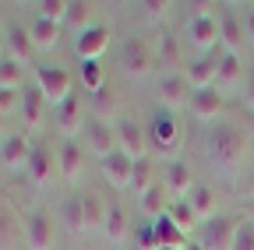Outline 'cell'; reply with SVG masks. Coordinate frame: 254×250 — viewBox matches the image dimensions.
Masks as SVG:
<instances>
[{"label":"cell","instance_id":"6da1fadb","mask_svg":"<svg viewBox=\"0 0 254 250\" xmlns=\"http://www.w3.org/2000/svg\"><path fill=\"white\" fill-rule=\"evenodd\" d=\"M244 155H247V141H244V131L233 127V123L219 120L208 127L205 134V162L212 166V173L219 180H237L240 176V166H244Z\"/></svg>","mask_w":254,"mask_h":250},{"label":"cell","instance_id":"7a4b0ae2","mask_svg":"<svg viewBox=\"0 0 254 250\" xmlns=\"http://www.w3.org/2000/svg\"><path fill=\"white\" fill-rule=\"evenodd\" d=\"M145 138H148V151L152 155H173L180 148V120L170 113V109H155L148 116V127H145Z\"/></svg>","mask_w":254,"mask_h":250},{"label":"cell","instance_id":"3957f363","mask_svg":"<svg viewBox=\"0 0 254 250\" xmlns=\"http://www.w3.org/2000/svg\"><path fill=\"white\" fill-rule=\"evenodd\" d=\"M155 67V53L152 46L141 39V36H131V39H124L120 46V71L127 78H134V81H145Z\"/></svg>","mask_w":254,"mask_h":250},{"label":"cell","instance_id":"277c9868","mask_svg":"<svg viewBox=\"0 0 254 250\" xmlns=\"http://www.w3.org/2000/svg\"><path fill=\"white\" fill-rule=\"evenodd\" d=\"M190 7H194V14H190V21H187V36L201 50V56H208L219 46V18L205 4H190Z\"/></svg>","mask_w":254,"mask_h":250},{"label":"cell","instance_id":"5b68a950","mask_svg":"<svg viewBox=\"0 0 254 250\" xmlns=\"http://www.w3.org/2000/svg\"><path fill=\"white\" fill-rule=\"evenodd\" d=\"M36 88L43 92V99L46 102H64V99H71L74 92H71V74L64 71V67H50V64H43L39 71H36Z\"/></svg>","mask_w":254,"mask_h":250},{"label":"cell","instance_id":"8992f818","mask_svg":"<svg viewBox=\"0 0 254 250\" xmlns=\"http://www.w3.org/2000/svg\"><path fill=\"white\" fill-rule=\"evenodd\" d=\"M163 187H166V194H170L173 201H187V198H190V191L198 187V180H194V173H190V166H187V162L170 159V162L163 166Z\"/></svg>","mask_w":254,"mask_h":250},{"label":"cell","instance_id":"52a82bcc","mask_svg":"<svg viewBox=\"0 0 254 250\" xmlns=\"http://www.w3.org/2000/svg\"><path fill=\"white\" fill-rule=\"evenodd\" d=\"M233 233H237V218H230V215H215V218H208V222L201 226L198 243H201L205 250H230Z\"/></svg>","mask_w":254,"mask_h":250},{"label":"cell","instance_id":"ba28073f","mask_svg":"<svg viewBox=\"0 0 254 250\" xmlns=\"http://www.w3.org/2000/svg\"><path fill=\"white\" fill-rule=\"evenodd\" d=\"M117 145H120V151H127L131 159H145L148 155V138H145V127L138 120H131V116H120L117 123Z\"/></svg>","mask_w":254,"mask_h":250},{"label":"cell","instance_id":"9c48e42d","mask_svg":"<svg viewBox=\"0 0 254 250\" xmlns=\"http://www.w3.org/2000/svg\"><path fill=\"white\" fill-rule=\"evenodd\" d=\"M190 116L201 120V123H219L222 109H226V96L215 88H201V92H190V102H187Z\"/></svg>","mask_w":254,"mask_h":250},{"label":"cell","instance_id":"30bf717a","mask_svg":"<svg viewBox=\"0 0 254 250\" xmlns=\"http://www.w3.org/2000/svg\"><path fill=\"white\" fill-rule=\"evenodd\" d=\"M21 236L28 243V250H53V222L46 211H28Z\"/></svg>","mask_w":254,"mask_h":250},{"label":"cell","instance_id":"8fae6325","mask_svg":"<svg viewBox=\"0 0 254 250\" xmlns=\"http://www.w3.org/2000/svg\"><path fill=\"white\" fill-rule=\"evenodd\" d=\"M85 141H88V148H92V155L95 159H110V155L120 148L117 145V127L113 123H103V120H92V123H85Z\"/></svg>","mask_w":254,"mask_h":250},{"label":"cell","instance_id":"7c38bea8","mask_svg":"<svg viewBox=\"0 0 254 250\" xmlns=\"http://www.w3.org/2000/svg\"><path fill=\"white\" fill-rule=\"evenodd\" d=\"M106 46H110V28L106 25H92V28H85L81 36H74V53H78L81 64L99 60L106 53Z\"/></svg>","mask_w":254,"mask_h":250},{"label":"cell","instance_id":"4fadbf2b","mask_svg":"<svg viewBox=\"0 0 254 250\" xmlns=\"http://www.w3.org/2000/svg\"><path fill=\"white\" fill-rule=\"evenodd\" d=\"M244 85V60L240 53H219V71H215V92H222V96H230V92H237Z\"/></svg>","mask_w":254,"mask_h":250},{"label":"cell","instance_id":"5bb4252c","mask_svg":"<svg viewBox=\"0 0 254 250\" xmlns=\"http://www.w3.org/2000/svg\"><path fill=\"white\" fill-rule=\"evenodd\" d=\"M215 71H219V53H208V56H198L184 67V81L190 92H201V88L215 85Z\"/></svg>","mask_w":254,"mask_h":250},{"label":"cell","instance_id":"9a60e30c","mask_svg":"<svg viewBox=\"0 0 254 250\" xmlns=\"http://www.w3.org/2000/svg\"><path fill=\"white\" fill-rule=\"evenodd\" d=\"M4 50H7V60H14V64H21V67L36 56V46H32L28 28L25 25H14V21L4 28Z\"/></svg>","mask_w":254,"mask_h":250},{"label":"cell","instance_id":"2e32d148","mask_svg":"<svg viewBox=\"0 0 254 250\" xmlns=\"http://www.w3.org/2000/svg\"><path fill=\"white\" fill-rule=\"evenodd\" d=\"M155 88H159V102H163V109H170V113H177L180 106L190 102V92H187L184 74H163Z\"/></svg>","mask_w":254,"mask_h":250},{"label":"cell","instance_id":"e0dca14e","mask_svg":"<svg viewBox=\"0 0 254 250\" xmlns=\"http://www.w3.org/2000/svg\"><path fill=\"white\" fill-rule=\"evenodd\" d=\"M28 155H32V145L25 134H11L0 141V166L18 173V169H28Z\"/></svg>","mask_w":254,"mask_h":250},{"label":"cell","instance_id":"ac0fdd59","mask_svg":"<svg viewBox=\"0 0 254 250\" xmlns=\"http://www.w3.org/2000/svg\"><path fill=\"white\" fill-rule=\"evenodd\" d=\"M103 176L110 187H117V191H124V187H131V176H134V159L127 151H113L110 159H103Z\"/></svg>","mask_w":254,"mask_h":250},{"label":"cell","instance_id":"d6986e66","mask_svg":"<svg viewBox=\"0 0 254 250\" xmlns=\"http://www.w3.org/2000/svg\"><path fill=\"white\" fill-rule=\"evenodd\" d=\"M244 43H247L244 25L237 21V14L230 7H222V14H219V46H222V53H240Z\"/></svg>","mask_w":254,"mask_h":250},{"label":"cell","instance_id":"ffe728a7","mask_svg":"<svg viewBox=\"0 0 254 250\" xmlns=\"http://www.w3.org/2000/svg\"><path fill=\"white\" fill-rule=\"evenodd\" d=\"M187 204H190V211H194V218H198V226H205L208 218H215L219 211V198H215V187H208V183H198L194 191H190V198H187Z\"/></svg>","mask_w":254,"mask_h":250},{"label":"cell","instance_id":"44dd1931","mask_svg":"<svg viewBox=\"0 0 254 250\" xmlns=\"http://www.w3.org/2000/svg\"><path fill=\"white\" fill-rule=\"evenodd\" d=\"M57 131L64 134V141H71L78 131H81V99L71 96L57 106Z\"/></svg>","mask_w":254,"mask_h":250},{"label":"cell","instance_id":"7402d4cb","mask_svg":"<svg viewBox=\"0 0 254 250\" xmlns=\"http://www.w3.org/2000/svg\"><path fill=\"white\" fill-rule=\"evenodd\" d=\"M28 180L36 187H46L50 176H53V151L46 145H32V155H28Z\"/></svg>","mask_w":254,"mask_h":250},{"label":"cell","instance_id":"603a6c76","mask_svg":"<svg viewBox=\"0 0 254 250\" xmlns=\"http://www.w3.org/2000/svg\"><path fill=\"white\" fill-rule=\"evenodd\" d=\"M60 32H64V25H57V21H46V18H32V25H28V36H32V46H36L39 53H46V50H53L57 43H60Z\"/></svg>","mask_w":254,"mask_h":250},{"label":"cell","instance_id":"cb8c5ba5","mask_svg":"<svg viewBox=\"0 0 254 250\" xmlns=\"http://www.w3.org/2000/svg\"><path fill=\"white\" fill-rule=\"evenodd\" d=\"M92 120H103V123H117L120 120V99L110 85H103L99 92H92Z\"/></svg>","mask_w":254,"mask_h":250},{"label":"cell","instance_id":"d4e9b609","mask_svg":"<svg viewBox=\"0 0 254 250\" xmlns=\"http://www.w3.org/2000/svg\"><path fill=\"white\" fill-rule=\"evenodd\" d=\"M64 25H67V32H78V36H81L85 28H92V25H95V7L88 4V0H71Z\"/></svg>","mask_w":254,"mask_h":250},{"label":"cell","instance_id":"484cf974","mask_svg":"<svg viewBox=\"0 0 254 250\" xmlns=\"http://www.w3.org/2000/svg\"><path fill=\"white\" fill-rule=\"evenodd\" d=\"M43 92L39 88H25L21 92V116H25V127L28 131H39V123H43Z\"/></svg>","mask_w":254,"mask_h":250},{"label":"cell","instance_id":"4316f807","mask_svg":"<svg viewBox=\"0 0 254 250\" xmlns=\"http://www.w3.org/2000/svg\"><path fill=\"white\" fill-rule=\"evenodd\" d=\"M57 162H60V173L67 176V180H78V173H81V166H85L81 145H78V141H64L60 151H57Z\"/></svg>","mask_w":254,"mask_h":250},{"label":"cell","instance_id":"83f0119b","mask_svg":"<svg viewBox=\"0 0 254 250\" xmlns=\"http://www.w3.org/2000/svg\"><path fill=\"white\" fill-rule=\"evenodd\" d=\"M159 64L166 67V74H180V39L173 32H163L159 36Z\"/></svg>","mask_w":254,"mask_h":250},{"label":"cell","instance_id":"f1b7e54d","mask_svg":"<svg viewBox=\"0 0 254 250\" xmlns=\"http://www.w3.org/2000/svg\"><path fill=\"white\" fill-rule=\"evenodd\" d=\"M64 226H67V233L81 236L88 226H85V194H71L67 201H64Z\"/></svg>","mask_w":254,"mask_h":250},{"label":"cell","instance_id":"f546056e","mask_svg":"<svg viewBox=\"0 0 254 250\" xmlns=\"http://www.w3.org/2000/svg\"><path fill=\"white\" fill-rule=\"evenodd\" d=\"M152 226H155V233H159V240H163V247H173V250H184V247L190 243V240H187V236L180 233V226L173 222V218H170V215H159V218H155V222H152Z\"/></svg>","mask_w":254,"mask_h":250},{"label":"cell","instance_id":"4dcf8cb0","mask_svg":"<svg viewBox=\"0 0 254 250\" xmlns=\"http://www.w3.org/2000/svg\"><path fill=\"white\" fill-rule=\"evenodd\" d=\"M163 201H166V187L163 183H152L148 191H141V211L152 218V222H155L159 215H166L170 204H163Z\"/></svg>","mask_w":254,"mask_h":250},{"label":"cell","instance_id":"1f68e13d","mask_svg":"<svg viewBox=\"0 0 254 250\" xmlns=\"http://www.w3.org/2000/svg\"><path fill=\"white\" fill-rule=\"evenodd\" d=\"M106 240L113 243V247H120L124 243V236H127V211L120 208V204H110V211H106Z\"/></svg>","mask_w":254,"mask_h":250},{"label":"cell","instance_id":"d6a6232c","mask_svg":"<svg viewBox=\"0 0 254 250\" xmlns=\"http://www.w3.org/2000/svg\"><path fill=\"white\" fill-rule=\"evenodd\" d=\"M166 215L180 226V233L190 240V233H194V226H198V218H194V211H190V204H187V201H173V204L166 208Z\"/></svg>","mask_w":254,"mask_h":250},{"label":"cell","instance_id":"836d02e7","mask_svg":"<svg viewBox=\"0 0 254 250\" xmlns=\"http://www.w3.org/2000/svg\"><path fill=\"white\" fill-rule=\"evenodd\" d=\"M106 204H103V198L99 194H85V226L88 229H99V226H106Z\"/></svg>","mask_w":254,"mask_h":250},{"label":"cell","instance_id":"e575fe53","mask_svg":"<svg viewBox=\"0 0 254 250\" xmlns=\"http://www.w3.org/2000/svg\"><path fill=\"white\" fill-rule=\"evenodd\" d=\"M67 0H39L36 4V14L39 18H46V21H57V25H64V18H67Z\"/></svg>","mask_w":254,"mask_h":250},{"label":"cell","instance_id":"d590c367","mask_svg":"<svg viewBox=\"0 0 254 250\" xmlns=\"http://www.w3.org/2000/svg\"><path fill=\"white\" fill-rule=\"evenodd\" d=\"M21 78H25L21 64H14V60H7V56L0 60V88H25Z\"/></svg>","mask_w":254,"mask_h":250},{"label":"cell","instance_id":"8d00e7d4","mask_svg":"<svg viewBox=\"0 0 254 250\" xmlns=\"http://www.w3.org/2000/svg\"><path fill=\"white\" fill-rule=\"evenodd\" d=\"M81 81H85V88H88V96L106 85V74H103V64H99V60H88V64H81Z\"/></svg>","mask_w":254,"mask_h":250},{"label":"cell","instance_id":"74e56055","mask_svg":"<svg viewBox=\"0 0 254 250\" xmlns=\"http://www.w3.org/2000/svg\"><path fill=\"white\" fill-rule=\"evenodd\" d=\"M230 250H254V218H240Z\"/></svg>","mask_w":254,"mask_h":250},{"label":"cell","instance_id":"f35d334b","mask_svg":"<svg viewBox=\"0 0 254 250\" xmlns=\"http://www.w3.org/2000/svg\"><path fill=\"white\" fill-rule=\"evenodd\" d=\"M131 187L141 194L152 187V155H145V159H134V176H131Z\"/></svg>","mask_w":254,"mask_h":250},{"label":"cell","instance_id":"ab89813d","mask_svg":"<svg viewBox=\"0 0 254 250\" xmlns=\"http://www.w3.org/2000/svg\"><path fill=\"white\" fill-rule=\"evenodd\" d=\"M21 92L25 88H0V116H11L14 106H21Z\"/></svg>","mask_w":254,"mask_h":250},{"label":"cell","instance_id":"60d3db41","mask_svg":"<svg viewBox=\"0 0 254 250\" xmlns=\"http://www.w3.org/2000/svg\"><path fill=\"white\" fill-rule=\"evenodd\" d=\"M170 7H173V0H145V4H141L145 18H152V21L166 18V14H170Z\"/></svg>","mask_w":254,"mask_h":250},{"label":"cell","instance_id":"b9f144b4","mask_svg":"<svg viewBox=\"0 0 254 250\" xmlns=\"http://www.w3.org/2000/svg\"><path fill=\"white\" fill-rule=\"evenodd\" d=\"M138 247H141V250H159V247H163V240H159V233H155L152 222L138 233Z\"/></svg>","mask_w":254,"mask_h":250},{"label":"cell","instance_id":"7bdbcfd3","mask_svg":"<svg viewBox=\"0 0 254 250\" xmlns=\"http://www.w3.org/2000/svg\"><path fill=\"white\" fill-rule=\"evenodd\" d=\"M0 250H11V222L4 211H0Z\"/></svg>","mask_w":254,"mask_h":250},{"label":"cell","instance_id":"ee69618b","mask_svg":"<svg viewBox=\"0 0 254 250\" xmlns=\"http://www.w3.org/2000/svg\"><path fill=\"white\" fill-rule=\"evenodd\" d=\"M244 36H247V43L254 46V7L244 14Z\"/></svg>","mask_w":254,"mask_h":250},{"label":"cell","instance_id":"f6af8a7d","mask_svg":"<svg viewBox=\"0 0 254 250\" xmlns=\"http://www.w3.org/2000/svg\"><path fill=\"white\" fill-rule=\"evenodd\" d=\"M184 250H205V247H201V243H198V240H190V243H187V247H184Z\"/></svg>","mask_w":254,"mask_h":250},{"label":"cell","instance_id":"bcb514c9","mask_svg":"<svg viewBox=\"0 0 254 250\" xmlns=\"http://www.w3.org/2000/svg\"><path fill=\"white\" fill-rule=\"evenodd\" d=\"M7 56V50H4V32H0V60H4Z\"/></svg>","mask_w":254,"mask_h":250},{"label":"cell","instance_id":"7dc6e473","mask_svg":"<svg viewBox=\"0 0 254 250\" xmlns=\"http://www.w3.org/2000/svg\"><path fill=\"white\" fill-rule=\"evenodd\" d=\"M159 250H173V247H159Z\"/></svg>","mask_w":254,"mask_h":250},{"label":"cell","instance_id":"c3c4849f","mask_svg":"<svg viewBox=\"0 0 254 250\" xmlns=\"http://www.w3.org/2000/svg\"><path fill=\"white\" fill-rule=\"evenodd\" d=\"M0 120H4V116H0ZM0 127H4V123H0Z\"/></svg>","mask_w":254,"mask_h":250},{"label":"cell","instance_id":"681fc988","mask_svg":"<svg viewBox=\"0 0 254 250\" xmlns=\"http://www.w3.org/2000/svg\"><path fill=\"white\" fill-rule=\"evenodd\" d=\"M251 7H254V4H251Z\"/></svg>","mask_w":254,"mask_h":250}]
</instances>
